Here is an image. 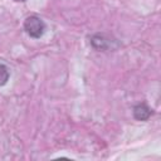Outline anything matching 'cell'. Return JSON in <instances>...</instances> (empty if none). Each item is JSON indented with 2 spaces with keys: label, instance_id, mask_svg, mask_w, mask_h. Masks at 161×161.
Returning a JSON list of instances; mask_svg holds the SVG:
<instances>
[{
  "label": "cell",
  "instance_id": "1",
  "mask_svg": "<svg viewBox=\"0 0 161 161\" xmlns=\"http://www.w3.org/2000/svg\"><path fill=\"white\" fill-rule=\"evenodd\" d=\"M24 29L28 33V35H30L31 38L38 39V38H40L44 34V31H45V24H44V21L40 18L33 15V16H29V18L25 19V21H24Z\"/></svg>",
  "mask_w": 161,
  "mask_h": 161
},
{
  "label": "cell",
  "instance_id": "2",
  "mask_svg": "<svg viewBox=\"0 0 161 161\" xmlns=\"http://www.w3.org/2000/svg\"><path fill=\"white\" fill-rule=\"evenodd\" d=\"M133 116H135V118L138 119V121H146V119L151 116V109H150L145 103L137 104V106L133 108Z\"/></svg>",
  "mask_w": 161,
  "mask_h": 161
},
{
  "label": "cell",
  "instance_id": "3",
  "mask_svg": "<svg viewBox=\"0 0 161 161\" xmlns=\"http://www.w3.org/2000/svg\"><path fill=\"white\" fill-rule=\"evenodd\" d=\"M9 77H10V73L8 67L4 64H0V86H4L8 82Z\"/></svg>",
  "mask_w": 161,
  "mask_h": 161
},
{
  "label": "cell",
  "instance_id": "4",
  "mask_svg": "<svg viewBox=\"0 0 161 161\" xmlns=\"http://www.w3.org/2000/svg\"><path fill=\"white\" fill-rule=\"evenodd\" d=\"M14 1H18L19 3V1H25V0H14Z\"/></svg>",
  "mask_w": 161,
  "mask_h": 161
}]
</instances>
